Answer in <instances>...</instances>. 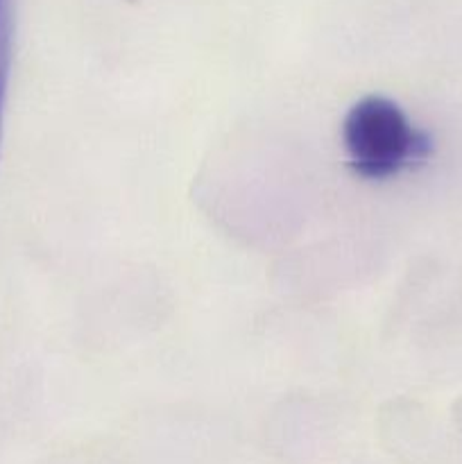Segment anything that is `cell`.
Here are the masks:
<instances>
[{
    "mask_svg": "<svg viewBox=\"0 0 462 464\" xmlns=\"http://www.w3.org/2000/svg\"><path fill=\"white\" fill-rule=\"evenodd\" d=\"M9 48H12V16H9V0H0V139H3L5 98H7V80H9Z\"/></svg>",
    "mask_w": 462,
    "mask_h": 464,
    "instance_id": "7a4b0ae2",
    "label": "cell"
},
{
    "mask_svg": "<svg viewBox=\"0 0 462 464\" xmlns=\"http://www.w3.org/2000/svg\"><path fill=\"white\" fill-rule=\"evenodd\" d=\"M342 143L353 172L370 181L390 179L424 163L433 152L430 136L417 130L403 109L383 95H367L349 109Z\"/></svg>",
    "mask_w": 462,
    "mask_h": 464,
    "instance_id": "6da1fadb",
    "label": "cell"
}]
</instances>
